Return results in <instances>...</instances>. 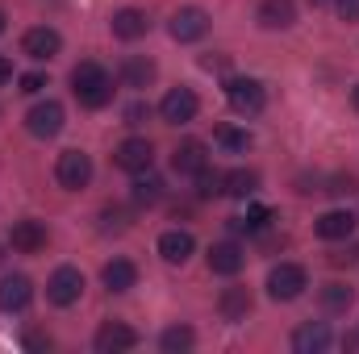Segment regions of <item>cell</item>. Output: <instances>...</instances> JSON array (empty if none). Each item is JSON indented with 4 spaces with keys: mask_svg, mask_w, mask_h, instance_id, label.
<instances>
[{
    "mask_svg": "<svg viewBox=\"0 0 359 354\" xmlns=\"http://www.w3.org/2000/svg\"><path fill=\"white\" fill-rule=\"evenodd\" d=\"M72 92H76V100L84 108H104L113 100V80H109V71L100 63H80L72 71Z\"/></svg>",
    "mask_w": 359,
    "mask_h": 354,
    "instance_id": "cell-1",
    "label": "cell"
},
{
    "mask_svg": "<svg viewBox=\"0 0 359 354\" xmlns=\"http://www.w3.org/2000/svg\"><path fill=\"white\" fill-rule=\"evenodd\" d=\"M226 100H230V108L234 113H243V117H255V113H264V104H268V88L259 84V80H230L226 84Z\"/></svg>",
    "mask_w": 359,
    "mask_h": 354,
    "instance_id": "cell-2",
    "label": "cell"
},
{
    "mask_svg": "<svg viewBox=\"0 0 359 354\" xmlns=\"http://www.w3.org/2000/svg\"><path fill=\"white\" fill-rule=\"evenodd\" d=\"M305 288H309L305 267L280 263V267H271V271H268V296H271V300H297Z\"/></svg>",
    "mask_w": 359,
    "mask_h": 354,
    "instance_id": "cell-3",
    "label": "cell"
},
{
    "mask_svg": "<svg viewBox=\"0 0 359 354\" xmlns=\"http://www.w3.org/2000/svg\"><path fill=\"white\" fill-rule=\"evenodd\" d=\"M55 179H59V187H67V192L88 187L92 159L84 155V150H63V155H59V163H55Z\"/></svg>",
    "mask_w": 359,
    "mask_h": 354,
    "instance_id": "cell-4",
    "label": "cell"
},
{
    "mask_svg": "<svg viewBox=\"0 0 359 354\" xmlns=\"http://www.w3.org/2000/svg\"><path fill=\"white\" fill-rule=\"evenodd\" d=\"M80 296H84V275H80L76 267H59V271L46 279V300H50V304L67 309V304H76Z\"/></svg>",
    "mask_w": 359,
    "mask_h": 354,
    "instance_id": "cell-5",
    "label": "cell"
},
{
    "mask_svg": "<svg viewBox=\"0 0 359 354\" xmlns=\"http://www.w3.org/2000/svg\"><path fill=\"white\" fill-rule=\"evenodd\" d=\"M59 50H63V38H59V29H50V25H34V29L21 34V55H29V59H38V63L55 59Z\"/></svg>",
    "mask_w": 359,
    "mask_h": 354,
    "instance_id": "cell-6",
    "label": "cell"
},
{
    "mask_svg": "<svg viewBox=\"0 0 359 354\" xmlns=\"http://www.w3.org/2000/svg\"><path fill=\"white\" fill-rule=\"evenodd\" d=\"M63 104L59 100H42V104H34L29 113H25V129L34 134V138H55L59 129H63Z\"/></svg>",
    "mask_w": 359,
    "mask_h": 354,
    "instance_id": "cell-7",
    "label": "cell"
},
{
    "mask_svg": "<svg viewBox=\"0 0 359 354\" xmlns=\"http://www.w3.org/2000/svg\"><path fill=\"white\" fill-rule=\"evenodd\" d=\"M113 163H117L121 171H130V176L151 171V163H155V146H151L147 138H126V142L113 150Z\"/></svg>",
    "mask_w": 359,
    "mask_h": 354,
    "instance_id": "cell-8",
    "label": "cell"
},
{
    "mask_svg": "<svg viewBox=\"0 0 359 354\" xmlns=\"http://www.w3.org/2000/svg\"><path fill=\"white\" fill-rule=\"evenodd\" d=\"M196 108H201V100H196L192 88H172L159 100V117H163L168 125H188V121L196 117Z\"/></svg>",
    "mask_w": 359,
    "mask_h": 354,
    "instance_id": "cell-9",
    "label": "cell"
},
{
    "mask_svg": "<svg viewBox=\"0 0 359 354\" xmlns=\"http://www.w3.org/2000/svg\"><path fill=\"white\" fill-rule=\"evenodd\" d=\"M168 29H172V38H176V42H196V38H205V34H209V13H205V8H196V4L176 8Z\"/></svg>",
    "mask_w": 359,
    "mask_h": 354,
    "instance_id": "cell-10",
    "label": "cell"
},
{
    "mask_svg": "<svg viewBox=\"0 0 359 354\" xmlns=\"http://www.w3.org/2000/svg\"><path fill=\"white\" fill-rule=\"evenodd\" d=\"M92 346H96V354H126V351L138 346V334H134L130 325H121V321H109V325L96 330Z\"/></svg>",
    "mask_w": 359,
    "mask_h": 354,
    "instance_id": "cell-11",
    "label": "cell"
},
{
    "mask_svg": "<svg viewBox=\"0 0 359 354\" xmlns=\"http://www.w3.org/2000/svg\"><path fill=\"white\" fill-rule=\"evenodd\" d=\"M46 238H50V234H46V225L25 217V221H17V225H13L8 246H13L17 255H38V250H46Z\"/></svg>",
    "mask_w": 359,
    "mask_h": 354,
    "instance_id": "cell-12",
    "label": "cell"
},
{
    "mask_svg": "<svg viewBox=\"0 0 359 354\" xmlns=\"http://www.w3.org/2000/svg\"><path fill=\"white\" fill-rule=\"evenodd\" d=\"M34 300V283L25 275H4L0 279V313H21Z\"/></svg>",
    "mask_w": 359,
    "mask_h": 354,
    "instance_id": "cell-13",
    "label": "cell"
},
{
    "mask_svg": "<svg viewBox=\"0 0 359 354\" xmlns=\"http://www.w3.org/2000/svg\"><path fill=\"white\" fill-rule=\"evenodd\" d=\"M172 167H176V176H196V171H205V167H209L205 142H196V138L180 142L176 150H172Z\"/></svg>",
    "mask_w": 359,
    "mask_h": 354,
    "instance_id": "cell-14",
    "label": "cell"
},
{
    "mask_svg": "<svg viewBox=\"0 0 359 354\" xmlns=\"http://www.w3.org/2000/svg\"><path fill=\"white\" fill-rule=\"evenodd\" d=\"M243 263H247V255L238 242H213L209 246V271L213 275H238Z\"/></svg>",
    "mask_w": 359,
    "mask_h": 354,
    "instance_id": "cell-15",
    "label": "cell"
},
{
    "mask_svg": "<svg viewBox=\"0 0 359 354\" xmlns=\"http://www.w3.org/2000/svg\"><path fill=\"white\" fill-rule=\"evenodd\" d=\"M192 250H196V242H192L188 229H168V234L159 238V255H163V263H172V267L188 263Z\"/></svg>",
    "mask_w": 359,
    "mask_h": 354,
    "instance_id": "cell-16",
    "label": "cell"
},
{
    "mask_svg": "<svg viewBox=\"0 0 359 354\" xmlns=\"http://www.w3.org/2000/svg\"><path fill=\"white\" fill-rule=\"evenodd\" d=\"M109 29H113V38L134 42V38H142V34L151 29V21H147V13H142V8H121V13H113Z\"/></svg>",
    "mask_w": 359,
    "mask_h": 354,
    "instance_id": "cell-17",
    "label": "cell"
},
{
    "mask_svg": "<svg viewBox=\"0 0 359 354\" xmlns=\"http://www.w3.org/2000/svg\"><path fill=\"white\" fill-rule=\"evenodd\" d=\"M313 229H318V238H326V242H343V238L355 234V217H351L347 208H334V213H322Z\"/></svg>",
    "mask_w": 359,
    "mask_h": 354,
    "instance_id": "cell-18",
    "label": "cell"
},
{
    "mask_svg": "<svg viewBox=\"0 0 359 354\" xmlns=\"http://www.w3.org/2000/svg\"><path fill=\"white\" fill-rule=\"evenodd\" d=\"M217 313H222V321H230V325L247 321V313H251V292H247V288H226V292L217 296Z\"/></svg>",
    "mask_w": 359,
    "mask_h": 354,
    "instance_id": "cell-19",
    "label": "cell"
},
{
    "mask_svg": "<svg viewBox=\"0 0 359 354\" xmlns=\"http://www.w3.org/2000/svg\"><path fill=\"white\" fill-rule=\"evenodd\" d=\"M330 346V330H326V321H309V325H301L297 334H292V351L297 354H322Z\"/></svg>",
    "mask_w": 359,
    "mask_h": 354,
    "instance_id": "cell-20",
    "label": "cell"
},
{
    "mask_svg": "<svg viewBox=\"0 0 359 354\" xmlns=\"http://www.w3.org/2000/svg\"><path fill=\"white\" fill-rule=\"evenodd\" d=\"M297 21V0H264L259 4V25L264 29H288Z\"/></svg>",
    "mask_w": 359,
    "mask_h": 354,
    "instance_id": "cell-21",
    "label": "cell"
},
{
    "mask_svg": "<svg viewBox=\"0 0 359 354\" xmlns=\"http://www.w3.org/2000/svg\"><path fill=\"white\" fill-rule=\"evenodd\" d=\"M100 279H104L109 292H130V288L138 283V267L130 263V259H113V263H104Z\"/></svg>",
    "mask_w": 359,
    "mask_h": 354,
    "instance_id": "cell-22",
    "label": "cell"
},
{
    "mask_svg": "<svg viewBox=\"0 0 359 354\" xmlns=\"http://www.w3.org/2000/svg\"><path fill=\"white\" fill-rule=\"evenodd\" d=\"M271 217H276V213H271L268 204H251L243 217H230V229H234V234H264L271 225Z\"/></svg>",
    "mask_w": 359,
    "mask_h": 354,
    "instance_id": "cell-23",
    "label": "cell"
},
{
    "mask_svg": "<svg viewBox=\"0 0 359 354\" xmlns=\"http://www.w3.org/2000/svg\"><path fill=\"white\" fill-rule=\"evenodd\" d=\"M151 80H155V63H151V59L130 55V59L121 63V84H126V88H147Z\"/></svg>",
    "mask_w": 359,
    "mask_h": 354,
    "instance_id": "cell-24",
    "label": "cell"
},
{
    "mask_svg": "<svg viewBox=\"0 0 359 354\" xmlns=\"http://www.w3.org/2000/svg\"><path fill=\"white\" fill-rule=\"evenodd\" d=\"M255 187H259V176H255V171H247V167H238V171H226V176H222V192H226V196H234V200H247Z\"/></svg>",
    "mask_w": 359,
    "mask_h": 354,
    "instance_id": "cell-25",
    "label": "cell"
},
{
    "mask_svg": "<svg viewBox=\"0 0 359 354\" xmlns=\"http://www.w3.org/2000/svg\"><path fill=\"white\" fill-rule=\"evenodd\" d=\"M134 200L138 204H159L163 200V179L151 176V171H138L134 176Z\"/></svg>",
    "mask_w": 359,
    "mask_h": 354,
    "instance_id": "cell-26",
    "label": "cell"
},
{
    "mask_svg": "<svg viewBox=\"0 0 359 354\" xmlns=\"http://www.w3.org/2000/svg\"><path fill=\"white\" fill-rule=\"evenodd\" d=\"M351 300H355V292H351L347 283H326V288H322V309H326V313H347Z\"/></svg>",
    "mask_w": 359,
    "mask_h": 354,
    "instance_id": "cell-27",
    "label": "cell"
},
{
    "mask_svg": "<svg viewBox=\"0 0 359 354\" xmlns=\"http://www.w3.org/2000/svg\"><path fill=\"white\" fill-rule=\"evenodd\" d=\"M192 342H196V334H192L188 325H172V330H163V338H159L163 354H184V351H192Z\"/></svg>",
    "mask_w": 359,
    "mask_h": 354,
    "instance_id": "cell-28",
    "label": "cell"
},
{
    "mask_svg": "<svg viewBox=\"0 0 359 354\" xmlns=\"http://www.w3.org/2000/svg\"><path fill=\"white\" fill-rule=\"evenodd\" d=\"M213 138H217V146H226V150H234V155L251 150V134H247V129H238V125H217V129H213Z\"/></svg>",
    "mask_w": 359,
    "mask_h": 354,
    "instance_id": "cell-29",
    "label": "cell"
},
{
    "mask_svg": "<svg viewBox=\"0 0 359 354\" xmlns=\"http://www.w3.org/2000/svg\"><path fill=\"white\" fill-rule=\"evenodd\" d=\"M196 196H217V192H222V176H217V171H209V167H205V171H196Z\"/></svg>",
    "mask_w": 359,
    "mask_h": 354,
    "instance_id": "cell-30",
    "label": "cell"
},
{
    "mask_svg": "<svg viewBox=\"0 0 359 354\" xmlns=\"http://www.w3.org/2000/svg\"><path fill=\"white\" fill-rule=\"evenodd\" d=\"M42 88H46V76H42V71H29V76H21V92H25V96H38Z\"/></svg>",
    "mask_w": 359,
    "mask_h": 354,
    "instance_id": "cell-31",
    "label": "cell"
},
{
    "mask_svg": "<svg viewBox=\"0 0 359 354\" xmlns=\"http://www.w3.org/2000/svg\"><path fill=\"white\" fill-rule=\"evenodd\" d=\"M334 8H339L343 21H351V25L359 21V0H334Z\"/></svg>",
    "mask_w": 359,
    "mask_h": 354,
    "instance_id": "cell-32",
    "label": "cell"
},
{
    "mask_svg": "<svg viewBox=\"0 0 359 354\" xmlns=\"http://www.w3.org/2000/svg\"><path fill=\"white\" fill-rule=\"evenodd\" d=\"M147 117H151V108H147V104H142V100H138V104H130V108H126V125H142V121H147Z\"/></svg>",
    "mask_w": 359,
    "mask_h": 354,
    "instance_id": "cell-33",
    "label": "cell"
},
{
    "mask_svg": "<svg viewBox=\"0 0 359 354\" xmlns=\"http://www.w3.org/2000/svg\"><path fill=\"white\" fill-rule=\"evenodd\" d=\"M25 346H29V351H46V346H50V334H42V330H29V334H25Z\"/></svg>",
    "mask_w": 359,
    "mask_h": 354,
    "instance_id": "cell-34",
    "label": "cell"
},
{
    "mask_svg": "<svg viewBox=\"0 0 359 354\" xmlns=\"http://www.w3.org/2000/svg\"><path fill=\"white\" fill-rule=\"evenodd\" d=\"M8 80H13V59H4V55H0V88H4Z\"/></svg>",
    "mask_w": 359,
    "mask_h": 354,
    "instance_id": "cell-35",
    "label": "cell"
},
{
    "mask_svg": "<svg viewBox=\"0 0 359 354\" xmlns=\"http://www.w3.org/2000/svg\"><path fill=\"white\" fill-rule=\"evenodd\" d=\"M4 25H8V17H4V13H0V34H4Z\"/></svg>",
    "mask_w": 359,
    "mask_h": 354,
    "instance_id": "cell-36",
    "label": "cell"
},
{
    "mask_svg": "<svg viewBox=\"0 0 359 354\" xmlns=\"http://www.w3.org/2000/svg\"><path fill=\"white\" fill-rule=\"evenodd\" d=\"M351 100H355V108H359V84H355V92H351Z\"/></svg>",
    "mask_w": 359,
    "mask_h": 354,
    "instance_id": "cell-37",
    "label": "cell"
},
{
    "mask_svg": "<svg viewBox=\"0 0 359 354\" xmlns=\"http://www.w3.org/2000/svg\"><path fill=\"white\" fill-rule=\"evenodd\" d=\"M0 263H4V246H0Z\"/></svg>",
    "mask_w": 359,
    "mask_h": 354,
    "instance_id": "cell-38",
    "label": "cell"
},
{
    "mask_svg": "<svg viewBox=\"0 0 359 354\" xmlns=\"http://www.w3.org/2000/svg\"><path fill=\"white\" fill-rule=\"evenodd\" d=\"M309 4H322V0H309Z\"/></svg>",
    "mask_w": 359,
    "mask_h": 354,
    "instance_id": "cell-39",
    "label": "cell"
}]
</instances>
